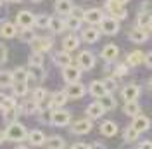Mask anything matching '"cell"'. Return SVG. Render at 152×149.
Masks as SVG:
<instances>
[{
    "label": "cell",
    "mask_w": 152,
    "mask_h": 149,
    "mask_svg": "<svg viewBox=\"0 0 152 149\" xmlns=\"http://www.w3.org/2000/svg\"><path fill=\"white\" fill-rule=\"evenodd\" d=\"M29 64H35V66H43V57L40 52H33L29 56Z\"/></svg>",
    "instance_id": "b9f144b4"
},
{
    "label": "cell",
    "mask_w": 152,
    "mask_h": 149,
    "mask_svg": "<svg viewBox=\"0 0 152 149\" xmlns=\"http://www.w3.org/2000/svg\"><path fill=\"white\" fill-rule=\"evenodd\" d=\"M71 16H75V18H78V19H81V21H83L85 10L81 9V7H75V5H73V9H71Z\"/></svg>",
    "instance_id": "bcb514c9"
},
{
    "label": "cell",
    "mask_w": 152,
    "mask_h": 149,
    "mask_svg": "<svg viewBox=\"0 0 152 149\" xmlns=\"http://www.w3.org/2000/svg\"><path fill=\"white\" fill-rule=\"evenodd\" d=\"M48 23H50V16H47V14L35 16V26H38V28H48Z\"/></svg>",
    "instance_id": "74e56055"
},
{
    "label": "cell",
    "mask_w": 152,
    "mask_h": 149,
    "mask_svg": "<svg viewBox=\"0 0 152 149\" xmlns=\"http://www.w3.org/2000/svg\"><path fill=\"white\" fill-rule=\"evenodd\" d=\"M48 28L52 30L54 33H62L66 30V24L61 18H50V23H48Z\"/></svg>",
    "instance_id": "f1b7e54d"
},
{
    "label": "cell",
    "mask_w": 152,
    "mask_h": 149,
    "mask_svg": "<svg viewBox=\"0 0 152 149\" xmlns=\"http://www.w3.org/2000/svg\"><path fill=\"white\" fill-rule=\"evenodd\" d=\"M69 87L66 89V95L67 99H80V97H83L86 92L85 85L80 83V82H75V83H67Z\"/></svg>",
    "instance_id": "52a82bcc"
},
{
    "label": "cell",
    "mask_w": 152,
    "mask_h": 149,
    "mask_svg": "<svg viewBox=\"0 0 152 149\" xmlns=\"http://www.w3.org/2000/svg\"><path fill=\"white\" fill-rule=\"evenodd\" d=\"M151 30H152V26H151Z\"/></svg>",
    "instance_id": "91938a15"
},
{
    "label": "cell",
    "mask_w": 152,
    "mask_h": 149,
    "mask_svg": "<svg viewBox=\"0 0 152 149\" xmlns=\"http://www.w3.org/2000/svg\"><path fill=\"white\" fill-rule=\"evenodd\" d=\"M62 47H64V50L67 52H71V50H76L78 47H80V40L76 35H69V37L64 38V42H62Z\"/></svg>",
    "instance_id": "603a6c76"
},
{
    "label": "cell",
    "mask_w": 152,
    "mask_h": 149,
    "mask_svg": "<svg viewBox=\"0 0 152 149\" xmlns=\"http://www.w3.org/2000/svg\"><path fill=\"white\" fill-rule=\"evenodd\" d=\"M147 38H149L147 30L140 28V26H137V28H133L130 31V40L135 42V44H143V42H147Z\"/></svg>",
    "instance_id": "4fadbf2b"
},
{
    "label": "cell",
    "mask_w": 152,
    "mask_h": 149,
    "mask_svg": "<svg viewBox=\"0 0 152 149\" xmlns=\"http://www.w3.org/2000/svg\"><path fill=\"white\" fill-rule=\"evenodd\" d=\"M5 135H7V140H12V142H19V140L26 139L28 132H26V127L21 125L18 121H10L7 130H5Z\"/></svg>",
    "instance_id": "6da1fadb"
},
{
    "label": "cell",
    "mask_w": 152,
    "mask_h": 149,
    "mask_svg": "<svg viewBox=\"0 0 152 149\" xmlns=\"http://www.w3.org/2000/svg\"><path fill=\"white\" fill-rule=\"evenodd\" d=\"M80 76H81V69L78 66L67 64L62 68V78L66 80V83H75V82H80Z\"/></svg>",
    "instance_id": "7a4b0ae2"
},
{
    "label": "cell",
    "mask_w": 152,
    "mask_h": 149,
    "mask_svg": "<svg viewBox=\"0 0 152 149\" xmlns=\"http://www.w3.org/2000/svg\"><path fill=\"white\" fill-rule=\"evenodd\" d=\"M116 2H119V4H123V5H124V4H126V2H130V0H116Z\"/></svg>",
    "instance_id": "11a10c76"
},
{
    "label": "cell",
    "mask_w": 152,
    "mask_h": 149,
    "mask_svg": "<svg viewBox=\"0 0 152 149\" xmlns=\"http://www.w3.org/2000/svg\"><path fill=\"white\" fill-rule=\"evenodd\" d=\"M69 121H71V113L69 111H64V109L52 111V118H50L52 125H56V127H66Z\"/></svg>",
    "instance_id": "277c9868"
},
{
    "label": "cell",
    "mask_w": 152,
    "mask_h": 149,
    "mask_svg": "<svg viewBox=\"0 0 152 149\" xmlns=\"http://www.w3.org/2000/svg\"><path fill=\"white\" fill-rule=\"evenodd\" d=\"M29 78L28 74V69H24V68H16L14 71H12V80L14 82H21V83H26Z\"/></svg>",
    "instance_id": "4316f807"
},
{
    "label": "cell",
    "mask_w": 152,
    "mask_h": 149,
    "mask_svg": "<svg viewBox=\"0 0 152 149\" xmlns=\"http://www.w3.org/2000/svg\"><path fill=\"white\" fill-rule=\"evenodd\" d=\"M64 24H66L67 30H71V31H76V30H80L81 26V19L75 18V16H71V14H67L66 21H64Z\"/></svg>",
    "instance_id": "d6a6232c"
},
{
    "label": "cell",
    "mask_w": 152,
    "mask_h": 149,
    "mask_svg": "<svg viewBox=\"0 0 152 149\" xmlns=\"http://www.w3.org/2000/svg\"><path fill=\"white\" fill-rule=\"evenodd\" d=\"M102 19H104V12L100 9H88L85 10V16H83V21H86L88 24H99Z\"/></svg>",
    "instance_id": "9c48e42d"
},
{
    "label": "cell",
    "mask_w": 152,
    "mask_h": 149,
    "mask_svg": "<svg viewBox=\"0 0 152 149\" xmlns=\"http://www.w3.org/2000/svg\"><path fill=\"white\" fill-rule=\"evenodd\" d=\"M31 49H33V52H47L52 49V40L47 37H35V40L31 42Z\"/></svg>",
    "instance_id": "8992f818"
},
{
    "label": "cell",
    "mask_w": 152,
    "mask_h": 149,
    "mask_svg": "<svg viewBox=\"0 0 152 149\" xmlns=\"http://www.w3.org/2000/svg\"><path fill=\"white\" fill-rule=\"evenodd\" d=\"M100 99H102V101H100V106L104 108L105 111H107V109H114V108H116V99L111 95V92H105Z\"/></svg>",
    "instance_id": "4dcf8cb0"
},
{
    "label": "cell",
    "mask_w": 152,
    "mask_h": 149,
    "mask_svg": "<svg viewBox=\"0 0 152 149\" xmlns=\"http://www.w3.org/2000/svg\"><path fill=\"white\" fill-rule=\"evenodd\" d=\"M143 63L149 66V68H152V52H149L147 56H145V59H143Z\"/></svg>",
    "instance_id": "681fc988"
},
{
    "label": "cell",
    "mask_w": 152,
    "mask_h": 149,
    "mask_svg": "<svg viewBox=\"0 0 152 149\" xmlns=\"http://www.w3.org/2000/svg\"><path fill=\"white\" fill-rule=\"evenodd\" d=\"M7 56H9V50H7V47L0 44V64H4V63L7 61Z\"/></svg>",
    "instance_id": "7dc6e473"
},
{
    "label": "cell",
    "mask_w": 152,
    "mask_h": 149,
    "mask_svg": "<svg viewBox=\"0 0 152 149\" xmlns=\"http://www.w3.org/2000/svg\"><path fill=\"white\" fill-rule=\"evenodd\" d=\"M7 2H12V4H16V2H21V0H7Z\"/></svg>",
    "instance_id": "9f6ffc18"
},
{
    "label": "cell",
    "mask_w": 152,
    "mask_h": 149,
    "mask_svg": "<svg viewBox=\"0 0 152 149\" xmlns=\"http://www.w3.org/2000/svg\"><path fill=\"white\" fill-rule=\"evenodd\" d=\"M126 73H128V66L126 64H118L114 68V74L116 76H124Z\"/></svg>",
    "instance_id": "f6af8a7d"
},
{
    "label": "cell",
    "mask_w": 152,
    "mask_h": 149,
    "mask_svg": "<svg viewBox=\"0 0 152 149\" xmlns=\"http://www.w3.org/2000/svg\"><path fill=\"white\" fill-rule=\"evenodd\" d=\"M7 140V135H5V130H0V144Z\"/></svg>",
    "instance_id": "816d5d0a"
},
{
    "label": "cell",
    "mask_w": 152,
    "mask_h": 149,
    "mask_svg": "<svg viewBox=\"0 0 152 149\" xmlns=\"http://www.w3.org/2000/svg\"><path fill=\"white\" fill-rule=\"evenodd\" d=\"M104 87H105V90L107 92H114L116 90V87H118V83H116V80L114 78H104Z\"/></svg>",
    "instance_id": "7bdbcfd3"
},
{
    "label": "cell",
    "mask_w": 152,
    "mask_h": 149,
    "mask_svg": "<svg viewBox=\"0 0 152 149\" xmlns=\"http://www.w3.org/2000/svg\"><path fill=\"white\" fill-rule=\"evenodd\" d=\"M54 63H56L57 66H67L73 63V59H71V56H69V52L67 50H64V52H57L56 56H54Z\"/></svg>",
    "instance_id": "44dd1931"
},
{
    "label": "cell",
    "mask_w": 152,
    "mask_h": 149,
    "mask_svg": "<svg viewBox=\"0 0 152 149\" xmlns=\"http://www.w3.org/2000/svg\"><path fill=\"white\" fill-rule=\"evenodd\" d=\"M94 128V125H92V121L90 120H80L73 123V134H78V135H83V134H88V132Z\"/></svg>",
    "instance_id": "8fae6325"
},
{
    "label": "cell",
    "mask_w": 152,
    "mask_h": 149,
    "mask_svg": "<svg viewBox=\"0 0 152 149\" xmlns=\"http://www.w3.org/2000/svg\"><path fill=\"white\" fill-rule=\"evenodd\" d=\"M143 59H145V56H143L142 50H133V52H130V54H128V57H126L128 64H132V66H138V64H142Z\"/></svg>",
    "instance_id": "cb8c5ba5"
},
{
    "label": "cell",
    "mask_w": 152,
    "mask_h": 149,
    "mask_svg": "<svg viewBox=\"0 0 152 149\" xmlns=\"http://www.w3.org/2000/svg\"><path fill=\"white\" fill-rule=\"evenodd\" d=\"M105 9L109 10V14L113 18H118V19H124L126 18V10H124L123 4L116 2V0H107L105 2Z\"/></svg>",
    "instance_id": "5b68a950"
},
{
    "label": "cell",
    "mask_w": 152,
    "mask_h": 149,
    "mask_svg": "<svg viewBox=\"0 0 152 149\" xmlns=\"http://www.w3.org/2000/svg\"><path fill=\"white\" fill-rule=\"evenodd\" d=\"M138 26L143 30H149L152 26V16L149 12H145V14H140L138 16Z\"/></svg>",
    "instance_id": "d590c367"
},
{
    "label": "cell",
    "mask_w": 152,
    "mask_h": 149,
    "mask_svg": "<svg viewBox=\"0 0 152 149\" xmlns=\"http://www.w3.org/2000/svg\"><path fill=\"white\" fill-rule=\"evenodd\" d=\"M33 2H40V0H33Z\"/></svg>",
    "instance_id": "680465c9"
},
{
    "label": "cell",
    "mask_w": 152,
    "mask_h": 149,
    "mask_svg": "<svg viewBox=\"0 0 152 149\" xmlns=\"http://www.w3.org/2000/svg\"><path fill=\"white\" fill-rule=\"evenodd\" d=\"M100 134L105 135V137H114V135L118 134V125L111 120L104 121V123L100 125Z\"/></svg>",
    "instance_id": "e0dca14e"
},
{
    "label": "cell",
    "mask_w": 152,
    "mask_h": 149,
    "mask_svg": "<svg viewBox=\"0 0 152 149\" xmlns=\"http://www.w3.org/2000/svg\"><path fill=\"white\" fill-rule=\"evenodd\" d=\"M71 9H73V2H71V0H57L56 2V12L57 14L67 16V14H71Z\"/></svg>",
    "instance_id": "ac0fdd59"
},
{
    "label": "cell",
    "mask_w": 152,
    "mask_h": 149,
    "mask_svg": "<svg viewBox=\"0 0 152 149\" xmlns=\"http://www.w3.org/2000/svg\"><path fill=\"white\" fill-rule=\"evenodd\" d=\"M118 54H119V49L114 45V44H107V45L102 49V59L107 61V63H113L114 59L118 57Z\"/></svg>",
    "instance_id": "5bb4252c"
},
{
    "label": "cell",
    "mask_w": 152,
    "mask_h": 149,
    "mask_svg": "<svg viewBox=\"0 0 152 149\" xmlns=\"http://www.w3.org/2000/svg\"><path fill=\"white\" fill-rule=\"evenodd\" d=\"M140 148H142V149H145V148L152 149V142H151V140H145V142H142V144H140Z\"/></svg>",
    "instance_id": "f907efd6"
},
{
    "label": "cell",
    "mask_w": 152,
    "mask_h": 149,
    "mask_svg": "<svg viewBox=\"0 0 152 149\" xmlns=\"http://www.w3.org/2000/svg\"><path fill=\"white\" fill-rule=\"evenodd\" d=\"M99 24H100V31L104 35H116L119 31V23L114 18H104Z\"/></svg>",
    "instance_id": "3957f363"
},
{
    "label": "cell",
    "mask_w": 152,
    "mask_h": 149,
    "mask_svg": "<svg viewBox=\"0 0 152 149\" xmlns=\"http://www.w3.org/2000/svg\"><path fill=\"white\" fill-rule=\"evenodd\" d=\"M147 87H149V90H151V92H152V78H151V80H149V83H147Z\"/></svg>",
    "instance_id": "f5cc1de1"
},
{
    "label": "cell",
    "mask_w": 152,
    "mask_h": 149,
    "mask_svg": "<svg viewBox=\"0 0 152 149\" xmlns=\"http://www.w3.org/2000/svg\"><path fill=\"white\" fill-rule=\"evenodd\" d=\"M19 111H23L24 114H33V113L38 109V103L35 99H31V101H26V103L23 104L21 108H18Z\"/></svg>",
    "instance_id": "836d02e7"
},
{
    "label": "cell",
    "mask_w": 152,
    "mask_h": 149,
    "mask_svg": "<svg viewBox=\"0 0 152 149\" xmlns=\"http://www.w3.org/2000/svg\"><path fill=\"white\" fill-rule=\"evenodd\" d=\"M29 78H33L35 82H42L45 78V71H43V66H35V64H29Z\"/></svg>",
    "instance_id": "d6986e66"
},
{
    "label": "cell",
    "mask_w": 152,
    "mask_h": 149,
    "mask_svg": "<svg viewBox=\"0 0 152 149\" xmlns=\"http://www.w3.org/2000/svg\"><path fill=\"white\" fill-rule=\"evenodd\" d=\"M29 142H31V146H42V144H45V134L42 130H33L31 134L28 135Z\"/></svg>",
    "instance_id": "7402d4cb"
},
{
    "label": "cell",
    "mask_w": 152,
    "mask_h": 149,
    "mask_svg": "<svg viewBox=\"0 0 152 149\" xmlns=\"http://www.w3.org/2000/svg\"><path fill=\"white\" fill-rule=\"evenodd\" d=\"M123 113L128 114V116H137L140 113V106L137 104V101H126V104L123 108Z\"/></svg>",
    "instance_id": "83f0119b"
},
{
    "label": "cell",
    "mask_w": 152,
    "mask_h": 149,
    "mask_svg": "<svg viewBox=\"0 0 152 149\" xmlns=\"http://www.w3.org/2000/svg\"><path fill=\"white\" fill-rule=\"evenodd\" d=\"M138 95H140V87H137V85H126L123 89L124 101H137Z\"/></svg>",
    "instance_id": "2e32d148"
},
{
    "label": "cell",
    "mask_w": 152,
    "mask_h": 149,
    "mask_svg": "<svg viewBox=\"0 0 152 149\" xmlns=\"http://www.w3.org/2000/svg\"><path fill=\"white\" fill-rule=\"evenodd\" d=\"M99 37H100V30H97V28H86V30H83V40L88 42V44L97 42Z\"/></svg>",
    "instance_id": "d4e9b609"
},
{
    "label": "cell",
    "mask_w": 152,
    "mask_h": 149,
    "mask_svg": "<svg viewBox=\"0 0 152 149\" xmlns=\"http://www.w3.org/2000/svg\"><path fill=\"white\" fill-rule=\"evenodd\" d=\"M12 89H14V94H16V95H21V97L26 95V92H28V85L21 83V82H14V87H12Z\"/></svg>",
    "instance_id": "ab89813d"
},
{
    "label": "cell",
    "mask_w": 152,
    "mask_h": 149,
    "mask_svg": "<svg viewBox=\"0 0 152 149\" xmlns=\"http://www.w3.org/2000/svg\"><path fill=\"white\" fill-rule=\"evenodd\" d=\"M45 97H47V90H45V89H42V87H38L37 90L33 92V99H35L37 103H40V101H43Z\"/></svg>",
    "instance_id": "ee69618b"
},
{
    "label": "cell",
    "mask_w": 152,
    "mask_h": 149,
    "mask_svg": "<svg viewBox=\"0 0 152 149\" xmlns=\"http://www.w3.org/2000/svg\"><path fill=\"white\" fill-rule=\"evenodd\" d=\"M138 134H140V132L137 130V128L128 127V128L124 130V140H126V142H135V140L138 139Z\"/></svg>",
    "instance_id": "f35d334b"
},
{
    "label": "cell",
    "mask_w": 152,
    "mask_h": 149,
    "mask_svg": "<svg viewBox=\"0 0 152 149\" xmlns=\"http://www.w3.org/2000/svg\"><path fill=\"white\" fill-rule=\"evenodd\" d=\"M104 111L105 109L100 106V103H92L88 108H86V114H88L90 118H94V120L95 118H100V116L104 114Z\"/></svg>",
    "instance_id": "ffe728a7"
},
{
    "label": "cell",
    "mask_w": 152,
    "mask_h": 149,
    "mask_svg": "<svg viewBox=\"0 0 152 149\" xmlns=\"http://www.w3.org/2000/svg\"><path fill=\"white\" fill-rule=\"evenodd\" d=\"M45 144H47L48 148H52V149H64V148H66L64 139H62V137H59V135L48 137V140H45Z\"/></svg>",
    "instance_id": "f546056e"
},
{
    "label": "cell",
    "mask_w": 152,
    "mask_h": 149,
    "mask_svg": "<svg viewBox=\"0 0 152 149\" xmlns=\"http://www.w3.org/2000/svg\"><path fill=\"white\" fill-rule=\"evenodd\" d=\"M105 92H107V90H105V87H104V83H102V82L95 80V82H92V83H90V94H92L94 97H99V99H100Z\"/></svg>",
    "instance_id": "484cf974"
},
{
    "label": "cell",
    "mask_w": 152,
    "mask_h": 149,
    "mask_svg": "<svg viewBox=\"0 0 152 149\" xmlns=\"http://www.w3.org/2000/svg\"><path fill=\"white\" fill-rule=\"evenodd\" d=\"M50 101H52V106L61 108V106H64L67 103V95H66V92H56L50 97Z\"/></svg>",
    "instance_id": "1f68e13d"
},
{
    "label": "cell",
    "mask_w": 152,
    "mask_h": 149,
    "mask_svg": "<svg viewBox=\"0 0 152 149\" xmlns=\"http://www.w3.org/2000/svg\"><path fill=\"white\" fill-rule=\"evenodd\" d=\"M35 31L31 30V26L29 28H23V31H21V35H19V38H21V42H24V44H31L33 40H35Z\"/></svg>",
    "instance_id": "e575fe53"
},
{
    "label": "cell",
    "mask_w": 152,
    "mask_h": 149,
    "mask_svg": "<svg viewBox=\"0 0 152 149\" xmlns=\"http://www.w3.org/2000/svg\"><path fill=\"white\" fill-rule=\"evenodd\" d=\"M0 108H2L4 111H7V109H12V108H16V99H14V97H7V95H5V99L2 101Z\"/></svg>",
    "instance_id": "60d3db41"
},
{
    "label": "cell",
    "mask_w": 152,
    "mask_h": 149,
    "mask_svg": "<svg viewBox=\"0 0 152 149\" xmlns=\"http://www.w3.org/2000/svg\"><path fill=\"white\" fill-rule=\"evenodd\" d=\"M4 99H5V95H4V94L0 92V104H2V101H4Z\"/></svg>",
    "instance_id": "db71d44e"
},
{
    "label": "cell",
    "mask_w": 152,
    "mask_h": 149,
    "mask_svg": "<svg viewBox=\"0 0 152 149\" xmlns=\"http://www.w3.org/2000/svg\"><path fill=\"white\" fill-rule=\"evenodd\" d=\"M50 118H52V111L50 109H42V116H40V120L43 121V123H50Z\"/></svg>",
    "instance_id": "c3c4849f"
},
{
    "label": "cell",
    "mask_w": 152,
    "mask_h": 149,
    "mask_svg": "<svg viewBox=\"0 0 152 149\" xmlns=\"http://www.w3.org/2000/svg\"><path fill=\"white\" fill-rule=\"evenodd\" d=\"M16 21H18V26H21V28H29V26L35 24V16L29 10H21Z\"/></svg>",
    "instance_id": "30bf717a"
},
{
    "label": "cell",
    "mask_w": 152,
    "mask_h": 149,
    "mask_svg": "<svg viewBox=\"0 0 152 149\" xmlns=\"http://www.w3.org/2000/svg\"><path fill=\"white\" fill-rule=\"evenodd\" d=\"M78 64H80L81 69H92L95 66V56L90 50H83L78 56Z\"/></svg>",
    "instance_id": "ba28073f"
},
{
    "label": "cell",
    "mask_w": 152,
    "mask_h": 149,
    "mask_svg": "<svg viewBox=\"0 0 152 149\" xmlns=\"http://www.w3.org/2000/svg\"><path fill=\"white\" fill-rule=\"evenodd\" d=\"M14 83L10 71H0V87H10Z\"/></svg>",
    "instance_id": "8d00e7d4"
},
{
    "label": "cell",
    "mask_w": 152,
    "mask_h": 149,
    "mask_svg": "<svg viewBox=\"0 0 152 149\" xmlns=\"http://www.w3.org/2000/svg\"><path fill=\"white\" fill-rule=\"evenodd\" d=\"M16 33H18L16 24H12L9 21H4V23H2V26H0V35L4 38H14Z\"/></svg>",
    "instance_id": "9a60e30c"
},
{
    "label": "cell",
    "mask_w": 152,
    "mask_h": 149,
    "mask_svg": "<svg viewBox=\"0 0 152 149\" xmlns=\"http://www.w3.org/2000/svg\"><path fill=\"white\" fill-rule=\"evenodd\" d=\"M2 2H4V0H0V5H2Z\"/></svg>",
    "instance_id": "6f0895ef"
},
{
    "label": "cell",
    "mask_w": 152,
    "mask_h": 149,
    "mask_svg": "<svg viewBox=\"0 0 152 149\" xmlns=\"http://www.w3.org/2000/svg\"><path fill=\"white\" fill-rule=\"evenodd\" d=\"M132 127H133V128H137L138 132H145V130H149V127H151V120H149L147 116L137 114V116H133Z\"/></svg>",
    "instance_id": "7c38bea8"
}]
</instances>
